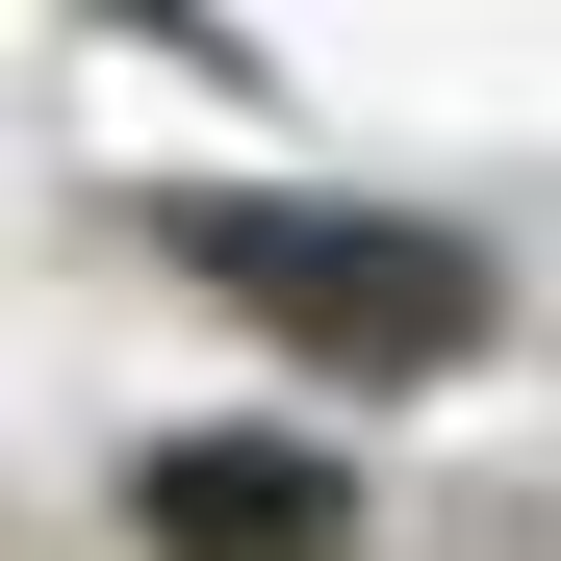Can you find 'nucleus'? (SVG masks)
Instances as JSON below:
<instances>
[{"label": "nucleus", "mask_w": 561, "mask_h": 561, "mask_svg": "<svg viewBox=\"0 0 561 561\" xmlns=\"http://www.w3.org/2000/svg\"><path fill=\"white\" fill-rule=\"evenodd\" d=\"M128 26H179V0H128Z\"/></svg>", "instance_id": "3"}, {"label": "nucleus", "mask_w": 561, "mask_h": 561, "mask_svg": "<svg viewBox=\"0 0 561 561\" xmlns=\"http://www.w3.org/2000/svg\"><path fill=\"white\" fill-rule=\"evenodd\" d=\"M153 230L205 255L255 332H307L332 383H459V357H485V255L409 230V205H230L205 179V205H153Z\"/></svg>", "instance_id": "1"}, {"label": "nucleus", "mask_w": 561, "mask_h": 561, "mask_svg": "<svg viewBox=\"0 0 561 561\" xmlns=\"http://www.w3.org/2000/svg\"><path fill=\"white\" fill-rule=\"evenodd\" d=\"M128 511H153L179 561H332L357 485H332L307 434H153V459H128Z\"/></svg>", "instance_id": "2"}]
</instances>
